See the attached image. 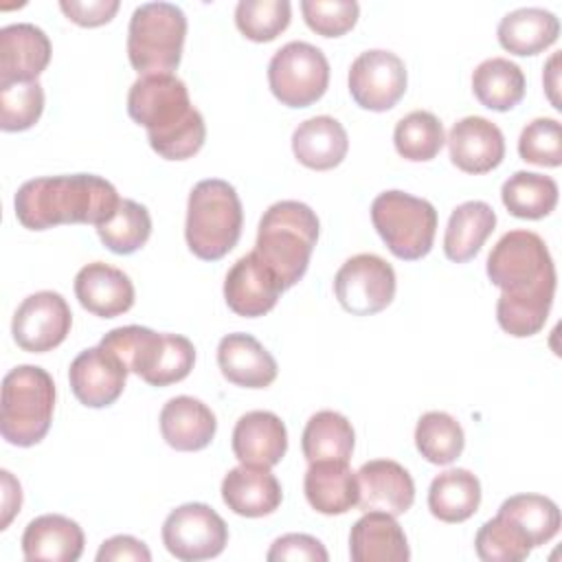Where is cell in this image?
Segmentation results:
<instances>
[{
	"label": "cell",
	"instance_id": "cell-16",
	"mask_svg": "<svg viewBox=\"0 0 562 562\" xmlns=\"http://www.w3.org/2000/svg\"><path fill=\"white\" fill-rule=\"evenodd\" d=\"M358 507L362 512H386L402 516L415 501V483L404 465L393 459H373L360 465Z\"/></svg>",
	"mask_w": 562,
	"mask_h": 562
},
{
	"label": "cell",
	"instance_id": "cell-17",
	"mask_svg": "<svg viewBox=\"0 0 562 562\" xmlns=\"http://www.w3.org/2000/svg\"><path fill=\"white\" fill-rule=\"evenodd\" d=\"M53 55L48 35L31 24H7L0 31V86L37 81Z\"/></svg>",
	"mask_w": 562,
	"mask_h": 562
},
{
	"label": "cell",
	"instance_id": "cell-29",
	"mask_svg": "<svg viewBox=\"0 0 562 562\" xmlns=\"http://www.w3.org/2000/svg\"><path fill=\"white\" fill-rule=\"evenodd\" d=\"M555 281L558 279H547L522 292H501L496 303V321L501 329L514 338H529L538 334L549 318Z\"/></svg>",
	"mask_w": 562,
	"mask_h": 562
},
{
	"label": "cell",
	"instance_id": "cell-8",
	"mask_svg": "<svg viewBox=\"0 0 562 562\" xmlns=\"http://www.w3.org/2000/svg\"><path fill=\"white\" fill-rule=\"evenodd\" d=\"M268 86L277 101L288 108L316 103L329 86V61L310 42L283 44L268 64Z\"/></svg>",
	"mask_w": 562,
	"mask_h": 562
},
{
	"label": "cell",
	"instance_id": "cell-7",
	"mask_svg": "<svg viewBox=\"0 0 562 562\" xmlns=\"http://www.w3.org/2000/svg\"><path fill=\"white\" fill-rule=\"evenodd\" d=\"M371 222L397 259L417 261L432 248L437 211L424 198L400 189L384 191L371 202Z\"/></svg>",
	"mask_w": 562,
	"mask_h": 562
},
{
	"label": "cell",
	"instance_id": "cell-2",
	"mask_svg": "<svg viewBox=\"0 0 562 562\" xmlns=\"http://www.w3.org/2000/svg\"><path fill=\"white\" fill-rule=\"evenodd\" d=\"M114 184L94 173L44 176L26 180L15 198V217L29 231L59 224H105L119 209Z\"/></svg>",
	"mask_w": 562,
	"mask_h": 562
},
{
	"label": "cell",
	"instance_id": "cell-45",
	"mask_svg": "<svg viewBox=\"0 0 562 562\" xmlns=\"http://www.w3.org/2000/svg\"><path fill=\"white\" fill-rule=\"evenodd\" d=\"M193 364H195L193 342L180 334H165L158 362L145 382L151 386L176 384L191 373Z\"/></svg>",
	"mask_w": 562,
	"mask_h": 562
},
{
	"label": "cell",
	"instance_id": "cell-26",
	"mask_svg": "<svg viewBox=\"0 0 562 562\" xmlns=\"http://www.w3.org/2000/svg\"><path fill=\"white\" fill-rule=\"evenodd\" d=\"M294 158L316 171H327L338 167L349 151V136L342 123L334 116H312L292 134Z\"/></svg>",
	"mask_w": 562,
	"mask_h": 562
},
{
	"label": "cell",
	"instance_id": "cell-27",
	"mask_svg": "<svg viewBox=\"0 0 562 562\" xmlns=\"http://www.w3.org/2000/svg\"><path fill=\"white\" fill-rule=\"evenodd\" d=\"M305 498L318 514L340 516L358 505V476L347 461H314L303 479Z\"/></svg>",
	"mask_w": 562,
	"mask_h": 562
},
{
	"label": "cell",
	"instance_id": "cell-11",
	"mask_svg": "<svg viewBox=\"0 0 562 562\" xmlns=\"http://www.w3.org/2000/svg\"><path fill=\"white\" fill-rule=\"evenodd\" d=\"M395 288L393 266L373 252L349 257L334 277L336 299L353 316H371L389 307Z\"/></svg>",
	"mask_w": 562,
	"mask_h": 562
},
{
	"label": "cell",
	"instance_id": "cell-47",
	"mask_svg": "<svg viewBox=\"0 0 562 562\" xmlns=\"http://www.w3.org/2000/svg\"><path fill=\"white\" fill-rule=\"evenodd\" d=\"M121 2L119 0H88V2H81V0H61L59 2V9L64 11V15L79 24V26H101V24H108L114 13L119 11Z\"/></svg>",
	"mask_w": 562,
	"mask_h": 562
},
{
	"label": "cell",
	"instance_id": "cell-43",
	"mask_svg": "<svg viewBox=\"0 0 562 562\" xmlns=\"http://www.w3.org/2000/svg\"><path fill=\"white\" fill-rule=\"evenodd\" d=\"M518 154L525 162L538 167L562 165V127L555 119H533L527 123L518 138Z\"/></svg>",
	"mask_w": 562,
	"mask_h": 562
},
{
	"label": "cell",
	"instance_id": "cell-19",
	"mask_svg": "<svg viewBox=\"0 0 562 562\" xmlns=\"http://www.w3.org/2000/svg\"><path fill=\"white\" fill-rule=\"evenodd\" d=\"M233 452L241 465L272 468L288 452V430L279 415L250 411L233 428Z\"/></svg>",
	"mask_w": 562,
	"mask_h": 562
},
{
	"label": "cell",
	"instance_id": "cell-37",
	"mask_svg": "<svg viewBox=\"0 0 562 562\" xmlns=\"http://www.w3.org/2000/svg\"><path fill=\"white\" fill-rule=\"evenodd\" d=\"M446 143L441 121L428 110H413L402 116L393 132V145L397 154L411 162L432 160Z\"/></svg>",
	"mask_w": 562,
	"mask_h": 562
},
{
	"label": "cell",
	"instance_id": "cell-22",
	"mask_svg": "<svg viewBox=\"0 0 562 562\" xmlns=\"http://www.w3.org/2000/svg\"><path fill=\"white\" fill-rule=\"evenodd\" d=\"M162 439L180 452L204 450L217 430L215 413L198 397H171L160 411Z\"/></svg>",
	"mask_w": 562,
	"mask_h": 562
},
{
	"label": "cell",
	"instance_id": "cell-10",
	"mask_svg": "<svg viewBox=\"0 0 562 562\" xmlns=\"http://www.w3.org/2000/svg\"><path fill=\"white\" fill-rule=\"evenodd\" d=\"M228 542L224 518L206 503H184L162 522L165 549L182 562L217 558Z\"/></svg>",
	"mask_w": 562,
	"mask_h": 562
},
{
	"label": "cell",
	"instance_id": "cell-46",
	"mask_svg": "<svg viewBox=\"0 0 562 562\" xmlns=\"http://www.w3.org/2000/svg\"><path fill=\"white\" fill-rule=\"evenodd\" d=\"M268 562L281 560H307V562H327L329 553L325 544L307 533H285L272 542L266 553Z\"/></svg>",
	"mask_w": 562,
	"mask_h": 562
},
{
	"label": "cell",
	"instance_id": "cell-25",
	"mask_svg": "<svg viewBox=\"0 0 562 562\" xmlns=\"http://www.w3.org/2000/svg\"><path fill=\"white\" fill-rule=\"evenodd\" d=\"M349 555L353 562H406L411 549L395 516L364 512L351 527Z\"/></svg>",
	"mask_w": 562,
	"mask_h": 562
},
{
	"label": "cell",
	"instance_id": "cell-40",
	"mask_svg": "<svg viewBox=\"0 0 562 562\" xmlns=\"http://www.w3.org/2000/svg\"><path fill=\"white\" fill-rule=\"evenodd\" d=\"M498 514L509 516L522 527L533 547L547 544L560 531L558 505L540 494H516L503 501Z\"/></svg>",
	"mask_w": 562,
	"mask_h": 562
},
{
	"label": "cell",
	"instance_id": "cell-6",
	"mask_svg": "<svg viewBox=\"0 0 562 562\" xmlns=\"http://www.w3.org/2000/svg\"><path fill=\"white\" fill-rule=\"evenodd\" d=\"M187 37V15L171 2H145L127 26V57L138 75H173Z\"/></svg>",
	"mask_w": 562,
	"mask_h": 562
},
{
	"label": "cell",
	"instance_id": "cell-13",
	"mask_svg": "<svg viewBox=\"0 0 562 562\" xmlns=\"http://www.w3.org/2000/svg\"><path fill=\"white\" fill-rule=\"evenodd\" d=\"M72 327V312L59 292L42 290L29 294L15 310L11 334L20 349L46 353L59 347Z\"/></svg>",
	"mask_w": 562,
	"mask_h": 562
},
{
	"label": "cell",
	"instance_id": "cell-18",
	"mask_svg": "<svg viewBox=\"0 0 562 562\" xmlns=\"http://www.w3.org/2000/svg\"><path fill=\"white\" fill-rule=\"evenodd\" d=\"M450 160L465 173H487L505 158V136L501 127L483 116H463L448 134Z\"/></svg>",
	"mask_w": 562,
	"mask_h": 562
},
{
	"label": "cell",
	"instance_id": "cell-42",
	"mask_svg": "<svg viewBox=\"0 0 562 562\" xmlns=\"http://www.w3.org/2000/svg\"><path fill=\"white\" fill-rule=\"evenodd\" d=\"M44 112V90L40 81L0 86V127L4 132H24L33 127Z\"/></svg>",
	"mask_w": 562,
	"mask_h": 562
},
{
	"label": "cell",
	"instance_id": "cell-28",
	"mask_svg": "<svg viewBox=\"0 0 562 562\" xmlns=\"http://www.w3.org/2000/svg\"><path fill=\"white\" fill-rule=\"evenodd\" d=\"M560 35V22L555 13L540 7L514 9L501 18L496 37L498 44L512 55H538L555 44Z\"/></svg>",
	"mask_w": 562,
	"mask_h": 562
},
{
	"label": "cell",
	"instance_id": "cell-50",
	"mask_svg": "<svg viewBox=\"0 0 562 562\" xmlns=\"http://www.w3.org/2000/svg\"><path fill=\"white\" fill-rule=\"evenodd\" d=\"M555 64H558V55H553L551 57V61H549V66H547V75H551V79H547V77H542V81H544V88L549 90V99L553 101V105L558 108V103H555V99H553V90L558 88V70H555ZM560 110V108H558Z\"/></svg>",
	"mask_w": 562,
	"mask_h": 562
},
{
	"label": "cell",
	"instance_id": "cell-34",
	"mask_svg": "<svg viewBox=\"0 0 562 562\" xmlns=\"http://www.w3.org/2000/svg\"><path fill=\"white\" fill-rule=\"evenodd\" d=\"M505 209L520 220H542L558 204V182L536 171H516L501 187Z\"/></svg>",
	"mask_w": 562,
	"mask_h": 562
},
{
	"label": "cell",
	"instance_id": "cell-20",
	"mask_svg": "<svg viewBox=\"0 0 562 562\" xmlns=\"http://www.w3.org/2000/svg\"><path fill=\"white\" fill-rule=\"evenodd\" d=\"M75 296L90 314L114 318L132 310L134 283L123 270L103 261H92L77 272Z\"/></svg>",
	"mask_w": 562,
	"mask_h": 562
},
{
	"label": "cell",
	"instance_id": "cell-23",
	"mask_svg": "<svg viewBox=\"0 0 562 562\" xmlns=\"http://www.w3.org/2000/svg\"><path fill=\"white\" fill-rule=\"evenodd\" d=\"M281 483L270 468L237 465L222 479V501L237 516H268L281 505Z\"/></svg>",
	"mask_w": 562,
	"mask_h": 562
},
{
	"label": "cell",
	"instance_id": "cell-33",
	"mask_svg": "<svg viewBox=\"0 0 562 562\" xmlns=\"http://www.w3.org/2000/svg\"><path fill=\"white\" fill-rule=\"evenodd\" d=\"M525 75L518 64L505 57H490L472 72V92L481 105L496 112L516 108L525 97Z\"/></svg>",
	"mask_w": 562,
	"mask_h": 562
},
{
	"label": "cell",
	"instance_id": "cell-35",
	"mask_svg": "<svg viewBox=\"0 0 562 562\" xmlns=\"http://www.w3.org/2000/svg\"><path fill=\"white\" fill-rule=\"evenodd\" d=\"M162 340H165V334H158L149 327L125 325V327L110 329L99 345L112 351L127 367V371L147 380L158 362Z\"/></svg>",
	"mask_w": 562,
	"mask_h": 562
},
{
	"label": "cell",
	"instance_id": "cell-5",
	"mask_svg": "<svg viewBox=\"0 0 562 562\" xmlns=\"http://www.w3.org/2000/svg\"><path fill=\"white\" fill-rule=\"evenodd\" d=\"M55 382L35 364H18L2 380L0 432L18 448L40 443L53 422Z\"/></svg>",
	"mask_w": 562,
	"mask_h": 562
},
{
	"label": "cell",
	"instance_id": "cell-24",
	"mask_svg": "<svg viewBox=\"0 0 562 562\" xmlns=\"http://www.w3.org/2000/svg\"><path fill=\"white\" fill-rule=\"evenodd\" d=\"M83 544V529L61 514H42L22 533V553L29 562H75L81 558Z\"/></svg>",
	"mask_w": 562,
	"mask_h": 562
},
{
	"label": "cell",
	"instance_id": "cell-30",
	"mask_svg": "<svg viewBox=\"0 0 562 562\" xmlns=\"http://www.w3.org/2000/svg\"><path fill=\"white\" fill-rule=\"evenodd\" d=\"M496 226L494 209L483 200H470L459 204L446 226L443 252L454 263H465L479 255L485 239Z\"/></svg>",
	"mask_w": 562,
	"mask_h": 562
},
{
	"label": "cell",
	"instance_id": "cell-36",
	"mask_svg": "<svg viewBox=\"0 0 562 562\" xmlns=\"http://www.w3.org/2000/svg\"><path fill=\"white\" fill-rule=\"evenodd\" d=\"M417 452L435 465H448L461 457L465 435L461 424L443 411H428L415 426Z\"/></svg>",
	"mask_w": 562,
	"mask_h": 562
},
{
	"label": "cell",
	"instance_id": "cell-44",
	"mask_svg": "<svg viewBox=\"0 0 562 562\" xmlns=\"http://www.w3.org/2000/svg\"><path fill=\"white\" fill-rule=\"evenodd\" d=\"M305 24L323 37H340L358 22L360 7L356 0H303Z\"/></svg>",
	"mask_w": 562,
	"mask_h": 562
},
{
	"label": "cell",
	"instance_id": "cell-48",
	"mask_svg": "<svg viewBox=\"0 0 562 562\" xmlns=\"http://www.w3.org/2000/svg\"><path fill=\"white\" fill-rule=\"evenodd\" d=\"M121 560H132V562H149L151 551L147 544L134 536H112L108 538L99 551H97V562H121Z\"/></svg>",
	"mask_w": 562,
	"mask_h": 562
},
{
	"label": "cell",
	"instance_id": "cell-31",
	"mask_svg": "<svg viewBox=\"0 0 562 562\" xmlns=\"http://www.w3.org/2000/svg\"><path fill=\"white\" fill-rule=\"evenodd\" d=\"M481 505V481L465 468L437 474L428 487V509L441 522H463Z\"/></svg>",
	"mask_w": 562,
	"mask_h": 562
},
{
	"label": "cell",
	"instance_id": "cell-38",
	"mask_svg": "<svg viewBox=\"0 0 562 562\" xmlns=\"http://www.w3.org/2000/svg\"><path fill=\"white\" fill-rule=\"evenodd\" d=\"M101 244L116 255H132L143 248L151 235V215L147 206L136 200L123 198L116 213L97 226Z\"/></svg>",
	"mask_w": 562,
	"mask_h": 562
},
{
	"label": "cell",
	"instance_id": "cell-39",
	"mask_svg": "<svg viewBox=\"0 0 562 562\" xmlns=\"http://www.w3.org/2000/svg\"><path fill=\"white\" fill-rule=\"evenodd\" d=\"M474 549L485 562H520L529 558L533 544L518 522L496 514L476 531Z\"/></svg>",
	"mask_w": 562,
	"mask_h": 562
},
{
	"label": "cell",
	"instance_id": "cell-32",
	"mask_svg": "<svg viewBox=\"0 0 562 562\" xmlns=\"http://www.w3.org/2000/svg\"><path fill=\"white\" fill-rule=\"evenodd\" d=\"M356 446V432L351 422L336 411L314 413L301 437L303 457L307 463L314 461H347L351 459Z\"/></svg>",
	"mask_w": 562,
	"mask_h": 562
},
{
	"label": "cell",
	"instance_id": "cell-1",
	"mask_svg": "<svg viewBox=\"0 0 562 562\" xmlns=\"http://www.w3.org/2000/svg\"><path fill=\"white\" fill-rule=\"evenodd\" d=\"M127 114L147 130L151 149L167 160H187L206 140L204 116L176 75L138 77L127 92Z\"/></svg>",
	"mask_w": 562,
	"mask_h": 562
},
{
	"label": "cell",
	"instance_id": "cell-9",
	"mask_svg": "<svg viewBox=\"0 0 562 562\" xmlns=\"http://www.w3.org/2000/svg\"><path fill=\"white\" fill-rule=\"evenodd\" d=\"M487 277L501 292H522L555 277L544 239L531 231L505 233L487 257Z\"/></svg>",
	"mask_w": 562,
	"mask_h": 562
},
{
	"label": "cell",
	"instance_id": "cell-49",
	"mask_svg": "<svg viewBox=\"0 0 562 562\" xmlns=\"http://www.w3.org/2000/svg\"><path fill=\"white\" fill-rule=\"evenodd\" d=\"M0 474H2V522H0V529H7L9 522L13 520V516L20 512L22 487L9 470H2Z\"/></svg>",
	"mask_w": 562,
	"mask_h": 562
},
{
	"label": "cell",
	"instance_id": "cell-15",
	"mask_svg": "<svg viewBox=\"0 0 562 562\" xmlns=\"http://www.w3.org/2000/svg\"><path fill=\"white\" fill-rule=\"evenodd\" d=\"M283 292L279 277L257 257L248 252L239 257L224 279V301L226 305L244 318H257L268 314Z\"/></svg>",
	"mask_w": 562,
	"mask_h": 562
},
{
	"label": "cell",
	"instance_id": "cell-21",
	"mask_svg": "<svg viewBox=\"0 0 562 562\" xmlns=\"http://www.w3.org/2000/svg\"><path fill=\"white\" fill-rule=\"evenodd\" d=\"M217 367L222 375L244 389H266L277 380L274 356L250 334H226L217 345Z\"/></svg>",
	"mask_w": 562,
	"mask_h": 562
},
{
	"label": "cell",
	"instance_id": "cell-4",
	"mask_svg": "<svg viewBox=\"0 0 562 562\" xmlns=\"http://www.w3.org/2000/svg\"><path fill=\"white\" fill-rule=\"evenodd\" d=\"M241 200L231 182L206 178L191 189L184 237L198 259L217 261L228 255L241 237Z\"/></svg>",
	"mask_w": 562,
	"mask_h": 562
},
{
	"label": "cell",
	"instance_id": "cell-41",
	"mask_svg": "<svg viewBox=\"0 0 562 562\" xmlns=\"http://www.w3.org/2000/svg\"><path fill=\"white\" fill-rule=\"evenodd\" d=\"M292 20L288 0H239L235 7V24L250 42H272Z\"/></svg>",
	"mask_w": 562,
	"mask_h": 562
},
{
	"label": "cell",
	"instance_id": "cell-12",
	"mask_svg": "<svg viewBox=\"0 0 562 562\" xmlns=\"http://www.w3.org/2000/svg\"><path fill=\"white\" fill-rule=\"evenodd\" d=\"M408 75L402 57L384 48L360 53L349 68V94L369 112L391 110L406 92Z\"/></svg>",
	"mask_w": 562,
	"mask_h": 562
},
{
	"label": "cell",
	"instance_id": "cell-3",
	"mask_svg": "<svg viewBox=\"0 0 562 562\" xmlns=\"http://www.w3.org/2000/svg\"><path fill=\"white\" fill-rule=\"evenodd\" d=\"M318 228L316 213L299 200L274 202L261 215L255 252L279 277L283 290L296 285L307 272Z\"/></svg>",
	"mask_w": 562,
	"mask_h": 562
},
{
	"label": "cell",
	"instance_id": "cell-14",
	"mask_svg": "<svg viewBox=\"0 0 562 562\" xmlns=\"http://www.w3.org/2000/svg\"><path fill=\"white\" fill-rule=\"evenodd\" d=\"M127 367L108 349H83L68 369V382L72 395L88 408H105L114 404L127 380Z\"/></svg>",
	"mask_w": 562,
	"mask_h": 562
}]
</instances>
